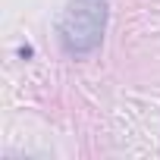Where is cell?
Here are the masks:
<instances>
[{
	"label": "cell",
	"instance_id": "cell-1",
	"mask_svg": "<svg viewBox=\"0 0 160 160\" xmlns=\"http://www.w3.org/2000/svg\"><path fill=\"white\" fill-rule=\"evenodd\" d=\"M107 0H69L60 19V44L69 57H85L104 41Z\"/></svg>",
	"mask_w": 160,
	"mask_h": 160
},
{
	"label": "cell",
	"instance_id": "cell-2",
	"mask_svg": "<svg viewBox=\"0 0 160 160\" xmlns=\"http://www.w3.org/2000/svg\"><path fill=\"white\" fill-rule=\"evenodd\" d=\"M19 57H22V60H28V57H32V47H28V44H25V47H19Z\"/></svg>",
	"mask_w": 160,
	"mask_h": 160
}]
</instances>
